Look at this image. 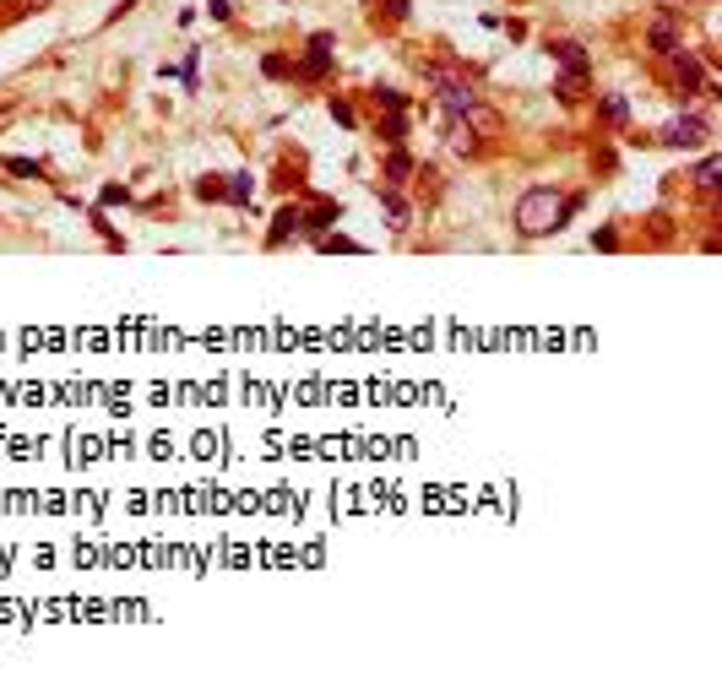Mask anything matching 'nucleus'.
<instances>
[{
  "mask_svg": "<svg viewBox=\"0 0 722 689\" xmlns=\"http://www.w3.org/2000/svg\"><path fill=\"white\" fill-rule=\"evenodd\" d=\"M559 191L554 185H533L521 202H516V229L527 234V240H538V234H549V229H559Z\"/></svg>",
  "mask_w": 722,
  "mask_h": 689,
  "instance_id": "1",
  "label": "nucleus"
},
{
  "mask_svg": "<svg viewBox=\"0 0 722 689\" xmlns=\"http://www.w3.org/2000/svg\"><path fill=\"white\" fill-rule=\"evenodd\" d=\"M419 71H425V81L440 93V104H446L451 115H468L472 104H478V93H472L468 77H457V71H446V66H435V60H419Z\"/></svg>",
  "mask_w": 722,
  "mask_h": 689,
  "instance_id": "2",
  "label": "nucleus"
},
{
  "mask_svg": "<svg viewBox=\"0 0 722 689\" xmlns=\"http://www.w3.org/2000/svg\"><path fill=\"white\" fill-rule=\"evenodd\" d=\"M706 136H712V130H706L701 115H680V120H669L663 130H657L663 147H706Z\"/></svg>",
  "mask_w": 722,
  "mask_h": 689,
  "instance_id": "3",
  "label": "nucleus"
},
{
  "mask_svg": "<svg viewBox=\"0 0 722 689\" xmlns=\"http://www.w3.org/2000/svg\"><path fill=\"white\" fill-rule=\"evenodd\" d=\"M663 60L674 66V81H680V93H706V87H712V81H706V71H701V60H695L684 43L674 49V55H663Z\"/></svg>",
  "mask_w": 722,
  "mask_h": 689,
  "instance_id": "4",
  "label": "nucleus"
},
{
  "mask_svg": "<svg viewBox=\"0 0 722 689\" xmlns=\"http://www.w3.org/2000/svg\"><path fill=\"white\" fill-rule=\"evenodd\" d=\"M326 66H332V33H315V39H310V55L294 66V77L299 81H321L326 77Z\"/></svg>",
  "mask_w": 722,
  "mask_h": 689,
  "instance_id": "5",
  "label": "nucleus"
},
{
  "mask_svg": "<svg viewBox=\"0 0 722 689\" xmlns=\"http://www.w3.org/2000/svg\"><path fill=\"white\" fill-rule=\"evenodd\" d=\"M446 142H451V153H462V158H478V153H484V136H478L462 115H451V125H446Z\"/></svg>",
  "mask_w": 722,
  "mask_h": 689,
  "instance_id": "6",
  "label": "nucleus"
},
{
  "mask_svg": "<svg viewBox=\"0 0 722 689\" xmlns=\"http://www.w3.org/2000/svg\"><path fill=\"white\" fill-rule=\"evenodd\" d=\"M597 120L614 125V130H625V125H631V104H625L619 93H603V98H597Z\"/></svg>",
  "mask_w": 722,
  "mask_h": 689,
  "instance_id": "7",
  "label": "nucleus"
},
{
  "mask_svg": "<svg viewBox=\"0 0 722 689\" xmlns=\"http://www.w3.org/2000/svg\"><path fill=\"white\" fill-rule=\"evenodd\" d=\"M375 196H381L386 217H391V229H397V234H402V229H408V223H413V206L402 202V196H397V191H391V185H386V191H375Z\"/></svg>",
  "mask_w": 722,
  "mask_h": 689,
  "instance_id": "8",
  "label": "nucleus"
},
{
  "mask_svg": "<svg viewBox=\"0 0 722 689\" xmlns=\"http://www.w3.org/2000/svg\"><path fill=\"white\" fill-rule=\"evenodd\" d=\"M332 223H338V202H315L310 212H299V229H310V234H321Z\"/></svg>",
  "mask_w": 722,
  "mask_h": 689,
  "instance_id": "9",
  "label": "nucleus"
},
{
  "mask_svg": "<svg viewBox=\"0 0 722 689\" xmlns=\"http://www.w3.org/2000/svg\"><path fill=\"white\" fill-rule=\"evenodd\" d=\"M549 55L565 66V71H587V55H582V43H576V39H554Z\"/></svg>",
  "mask_w": 722,
  "mask_h": 689,
  "instance_id": "10",
  "label": "nucleus"
},
{
  "mask_svg": "<svg viewBox=\"0 0 722 689\" xmlns=\"http://www.w3.org/2000/svg\"><path fill=\"white\" fill-rule=\"evenodd\" d=\"M646 39H652V55H674V49H680V33H674V22H652V33H646Z\"/></svg>",
  "mask_w": 722,
  "mask_h": 689,
  "instance_id": "11",
  "label": "nucleus"
},
{
  "mask_svg": "<svg viewBox=\"0 0 722 689\" xmlns=\"http://www.w3.org/2000/svg\"><path fill=\"white\" fill-rule=\"evenodd\" d=\"M289 234H299V206H283V212H277V223H272V234H266V244L277 250V244L289 240Z\"/></svg>",
  "mask_w": 722,
  "mask_h": 689,
  "instance_id": "12",
  "label": "nucleus"
},
{
  "mask_svg": "<svg viewBox=\"0 0 722 689\" xmlns=\"http://www.w3.org/2000/svg\"><path fill=\"white\" fill-rule=\"evenodd\" d=\"M554 93H559V104H582L587 98V71H565V81Z\"/></svg>",
  "mask_w": 722,
  "mask_h": 689,
  "instance_id": "13",
  "label": "nucleus"
},
{
  "mask_svg": "<svg viewBox=\"0 0 722 689\" xmlns=\"http://www.w3.org/2000/svg\"><path fill=\"white\" fill-rule=\"evenodd\" d=\"M370 104H375L381 115H402V109H408V98H402L397 87H370Z\"/></svg>",
  "mask_w": 722,
  "mask_h": 689,
  "instance_id": "14",
  "label": "nucleus"
},
{
  "mask_svg": "<svg viewBox=\"0 0 722 689\" xmlns=\"http://www.w3.org/2000/svg\"><path fill=\"white\" fill-rule=\"evenodd\" d=\"M408 174H413V158H408L402 147H391V153H386V179H391V185H408Z\"/></svg>",
  "mask_w": 722,
  "mask_h": 689,
  "instance_id": "15",
  "label": "nucleus"
},
{
  "mask_svg": "<svg viewBox=\"0 0 722 689\" xmlns=\"http://www.w3.org/2000/svg\"><path fill=\"white\" fill-rule=\"evenodd\" d=\"M255 196V185H251V174H234V185H228V202L234 206H245Z\"/></svg>",
  "mask_w": 722,
  "mask_h": 689,
  "instance_id": "16",
  "label": "nucleus"
},
{
  "mask_svg": "<svg viewBox=\"0 0 722 689\" xmlns=\"http://www.w3.org/2000/svg\"><path fill=\"white\" fill-rule=\"evenodd\" d=\"M196 196H202V202H228V185H217V179H202V185H196Z\"/></svg>",
  "mask_w": 722,
  "mask_h": 689,
  "instance_id": "17",
  "label": "nucleus"
},
{
  "mask_svg": "<svg viewBox=\"0 0 722 689\" xmlns=\"http://www.w3.org/2000/svg\"><path fill=\"white\" fill-rule=\"evenodd\" d=\"M261 71H266V77H294V66H289L283 55H266V60H261Z\"/></svg>",
  "mask_w": 722,
  "mask_h": 689,
  "instance_id": "18",
  "label": "nucleus"
},
{
  "mask_svg": "<svg viewBox=\"0 0 722 689\" xmlns=\"http://www.w3.org/2000/svg\"><path fill=\"white\" fill-rule=\"evenodd\" d=\"M695 185H701V191H712V185H718V158H706L701 168H695Z\"/></svg>",
  "mask_w": 722,
  "mask_h": 689,
  "instance_id": "19",
  "label": "nucleus"
},
{
  "mask_svg": "<svg viewBox=\"0 0 722 689\" xmlns=\"http://www.w3.org/2000/svg\"><path fill=\"white\" fill-rule=\"evenodd\" d=\"M6 168H11V174H33V179H39V174H43L39 163H28V158H6Z\"/></svg>",
  "mask_w": 722,
  "mask_h": 689,
  "instance_id": "20",
  "label": "nucleus"
},
{
  "mask_svg": "<svg viewBox=\"0 0 722 689\" xmlns=\"http://www.w3.org/2000/svg\"><path fill=\"white\" fill-rule=\"evenodd\" d=\"M22 6H33V11H39V6H43V0H22Z\"/></svg>",
  "mask_w": 722,
  "mask_h": 689,
  "instance_id": "21",
  "label": "nucleus"
}]
</instances>
